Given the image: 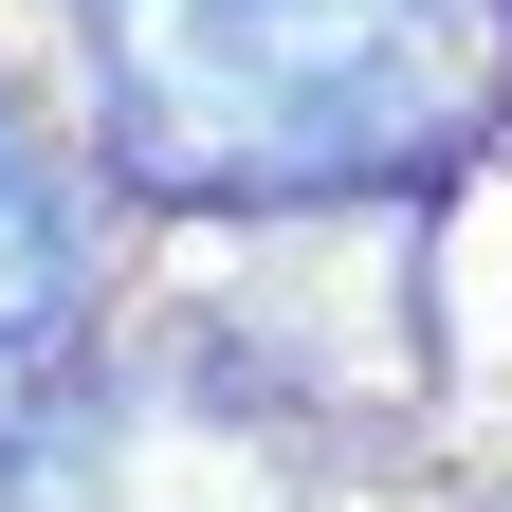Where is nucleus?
<instances>
[{
  "label": "nucleus",
  "instance_id": "obj_1",
  "mask_svg": "<svg viewBox=\"0 0 512 512\" xmlns=\"http://www.w3.org/2000/svg\"><path fill=\"white\" fill-rule=\"evenodd\" d=\"M74 37L147 202H384L512 92V0H74Z\"/></svg>",
  "mask_w": 512,
  "mask_h": 512
},
{
  "label": "nucleus",
  "instance_id": "obj_2",
  "mask_svg": "<svg viewBox=\"0 0 512 512\" xmlns=\"http://www.w3.org/2000/svg\"><path fill=\"white\" fill-rule=\"evenodd\" d=\"M74 275H92L74 183H55V165H37V128L0 110V366H37L55 330H74Z\"/></svg>",
  "mask_w": 512,
  "mask_h": 512
}]
</instances>
